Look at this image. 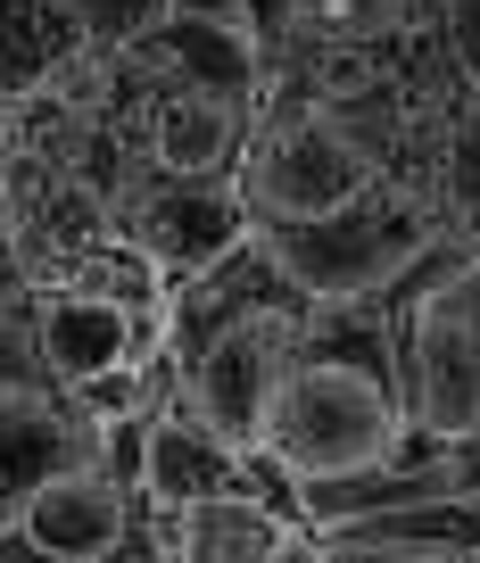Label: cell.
Instances as JSON below:
<instances>
[{
	"label": "cell",
	"instance_id": "1",
	"mask_svg": "<svg viewBox=\"0 0 480 563\" xmlns=\"http://www.w3.org/2000/svg\"><path fill=\"white\" fill-rule=\"evenodd\" d=\"M323 307L266 257L257 241H241L224 265L191 274L166 299V373H175V406L191 422H208L232 456L266 448V406L282 389V365L299 356L306 323Z\"/></svg>",
	"mask_w": 480,
	"mask_h": 563
},
{
	"label": "cell",
	"instance_id": "2",
	"mask_svg": "<svg viewBox=\"0 0 480 563\" xmlns=\"http://www.w3.org/2000/svg\"><path fill=\"white\" fill-rule=\"evenodd\" d=\"M406 448H414V422H406L390 316L381 307L315 316L299 356L282 365V389L266 406V448L257 456L282 481H299V489H323V481L381 473Z\"/></svg>",
	"mask_w": 480,
	"mask_h": 563
},
{
	"label": "cell",
	"instance_id": "3",
	"mask_svg": "<svg viewBox=\"0 0 480 563\" xmlns=\"http://www.w3.org/2000/svg\"><path fill=\"white\" fill-rule=\"evenodd\" d=\"M323 316L348 307H390L431 257H439V208L431 183H390V191L356 199V208L323 216V224H290V232H249Z\"/></svg>",
	"mask_w": 480,
	"mask_h": 563
},
{
	"label": "cell",
	"instance_id": "4",
	"mask_svg": "<svg viewBox=\"0 0 480 563\" xmlns=\"http://www.w3.org/2000/svg\"><path fill=\"white\" fill-rule=\"evenodd\" d=\"M0 563H166V522L142 481V422H116L100 456L58 473L0 530Z\"/></svg>",
	"mask_w": 480,
	"mask_h": 563
},
{
	"label": "cell",
	"instance_id": "5",
	"mask_svg": "<svg viewBox=\"0 0 480 563\" xmlns=\"http://www.w3.org/2000/svg\"><path fill=\"white\" fill-rule=\"evenodd\" d=\"M390 349L406 382L414 448H472L480 440V307H472V257L439 249L390 307Z\"/></svg>",
	"mask_w": 480,
	"mask_h": 563
},
{
	"label": "cell",
	"instance_id": "6",
	"mask_svg": "<svg viewBox=\"0 0 480 563\" xmlns=\"http://www.w3.org/2000/svg\"><path fill=\"white\" fill-rule=\"evenodd\" d=\"M306 539H315V522H306L299 481H282L257 456L249 489L199 497L166 522V563H290Z\"/></svg>",
	"mask_w": 480,
	"mask_h": 563
},
{
	"label": "cell",
	"instance_id": "7",
	"mask_svg": "<svg viewBox=\"0 0 480 563\" xmlns=\"http://www.w3.org/2000/svg\"><path fill=\"white\" fill-rule=\"evenodd\" d=\"M108 448V431L51 382V373H18L0 389V530L18 522L58 473L91 464Z\"/></svg>",
	"mask_w": 480,
	"mask_h": 563
},
{
	"label": "cell",
	"instance_id": "8",
	"mask_svg": "<svg viewBox=\"0 0 480 563\" xmlns=\"http://www.w3.org/2000/svg\"><path fill=\"white\" fill-rule=\"evenodd\" d=\"M125 241L182 290L191 274L224 265L232 249L249 241V208H241L232 183H142L125 208Z\"/></svg>",
	"mask_w": 480,
	"mask_h": 563
},
{
	"label": "cell",
	"instance_id": "9",
	"mask_svg": "<svg viewBox=\"0 0 480 563\" xmlns=\"http://www.w3.org/2000/svg\"><path fill=\"white\" fill-rule=\"evenodd\" d=\"M266 67H299V58H365L398 51L414 34H439L431 0H266Z\"/></svg>",
	"mask_w": 480,
	"mask_h": 563
},
{
	"label": "cell",
	"instance_id": "10",
	"mask_svg": "<svg viewBox=\"0 0 480 563\" xmlns=\"http://www.w3.org/2000/svg\"><path fill=\"white\" fill-rule=\"evenodd\" d=\"M142 481H149L158 522H175V514L199 506V497L249 489V481H257V456H232L208 422H191V415L175 406V389H166V406H149V415H142Z\"/></svg>",
	"mask_w": 480,
	"mask_h": 563
},
{
	"label": "cell",
	"instance_id": "11",
	"mask_svg": "<svg viewBox=\"0 0 480 563\" xmlns=\"http://www.w3.org/2000/svg\"><path fill=\"white\" fill-rule=\"evenodd\" d=\"M83 58H91V42L67 0H0V108L51 91Z\"/></svg>",
	"mask_w": 480,
	"mask_h": 563
},
{
	"label": "cell",
	"instance_id": "12",
	"mask_svg": "<svg viewBox=\"0 0 480 563\" xmlns=\"http://www.w3.org/2000/svg\"><path fill=\"white\" fill-rule=\"evenodd\" d=\"M431 208H439V241L456 249V257H480V91H464L447 133H439Z\"/></svg>",
	"mask_w": 480,
	"mask_h": 563
},
{
	"label": "cell",
	"instance_id": "13",
	"mask_svg": "<svg viewBox=\"0 0 480 563\" xmlns=\"http://www.w3.org/2000/svg\"><path fill=\"white\" fill-rule=\"evenodd\" d=\"M67 9H75L91 51H133V42H149L166 18H182V0H67Z\"/></svg>",
	"mask_w": 480,
	"mask_h": 563
},
{
	"label": "cell",
	"instance_id": "14",
	"mask_svg": "<svg viewBox=\"0 0 480 563\" xmlns=\"http://www.w3.org/2000/svg\"><path fill=\"white\" fill-rule=\"evenodd\" d=\"M18 373H51L42 365V340H34V290L0 299V389L18 382Z\"/></svg>",
	"mask_w": 480,
	"mask_h": 563
},
{
	"label": "cell",
	"instance_id": "15",
	"mask_svg": "<svg viewBox=\"0 0 480 563\" xmlns=\"http://www.w3.org/2000/svg\"><path fill=\"white\" fill-rule=\"evenodd\" d=\"M25 274H18V249H9V216H0V299H18Z\"/></svg>",
	"mask_w": 480,
	"mask_h": 563
},
{
	"label": "cell",
	"instance_id": "16",
	"mask_svg": "<svg viewBox=\"0 0 480 563\" xmlns=\"http://www.w3.org/2000/svg\"><path fill=\"white\" fill-rule=\"evenodd\" d=\"M456 456H464V489L480 497V440H472V448H456Z\"/></svg>",
	"mask_w": 480,
	"mask_h": 563
},
{
	"label": "cell",
	"instance_id": "17",
	"mask_svg": "<svg viewBox=\"0 0 480 563\" xmlns=\"http://www.w3.org/2000/svg\"><path fill=\"white\" fill-rule=\"evenodd\" d=\"M472 307H480V257H472Z\"/></svg>",
	"mask_w": 480,
	"mask_h": 563
},
{
	"label": "cell",
	"instance_id": "18",
	"mask_svg": "<svg viewBox=\"0 0 480 563\" xmlns=\"http://www.w3.org/2000/svg\"><path fill=\"white\" fill-rule=\"evenodd\" d=\"M464 563H480V539H472V547H464Z\"/></svg>",
	"mask_w": 480,
	"mask_h": 563
},
{
	"label": "cell",
	"instance_id": "19",
	"mask_svg": "<svg viewBox=\"0 0 480 563\" xmlns=\"http://www.w3.org/2000/svg\"><path fill=\"white\" fill-rule=\"evenodd\" d=\"M257 9H266V0H257Z\"/></svg>",
	"mask_w": 480,
	"mask_h": 563
}]
</instances>
